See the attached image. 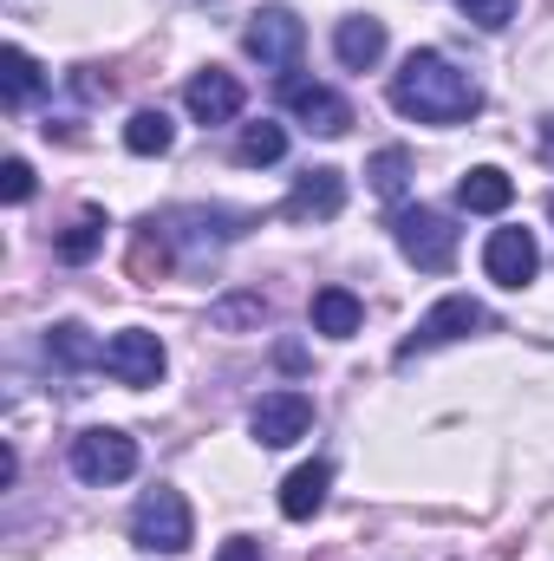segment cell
<instances>
[{"label":"cell","mask_w":554,"mask_h":561,"mask_svg":"<svg viewBox=\"0 0 554 561\" xmlns=\"http://www.w3.org/2000/svg\"><path fill=\"white\" fill-rule=\"evenodd\" d=\"M392 105L417 125H470L483 112V92L470 72H457L443 53H405V66L392 72Z\"/></svg>","instance_id":"6da1fadb"},{"label":"cell","mask_w":554,"mask_h":561,"mask_svg":"<svg viewBox=\"0 0 554 561\" xmlns=\"http://www.w3.org/2000/svg\"><path fill=\"white\" fill-rule=\"evenodd\" d=\"M189 536H196V523H189L183 490H170V483L143 490L138 510H131V542L150 549V556H183V549H189Z\"/></svg>","instance_id":"7a4b0ae2"},{"label":"cell","mask_w":554,"mask_h":561,"mask_svg":"<svg viewBox=\"0 0 554 561\" xmlns=\"http://www.w3.org/2000/svg\"><path fill=\"white\" fill-rule=\"evenodd\" d=\"M392 236H399L405 262H417L424 275H443V268L457 262V229H450V216H437V209H424V203L392 216Z\"/></svg>","instance_id":"3957f363"},{"label":"cell","mask_w":554,"mask_h":561,"mask_svg":"<svg viewBox=\"0 0 554 561\" xmlns=\"http://www.w3.org/2000/svg\"><path fill=\"white\" fill-rule=\"evenodd\" d=\"M72 470H79V483H125L138 470V437H125L112 424H92V431L72 437Z\"/></svg>","instance_id":"277c9868"},{"label":"cell","mask_w":554,"mask_h":561,"mask_svg":"<svg viewBox=\"0 0 554 561\" xmlns=\"http://www.w3.org/2000/svg\"><path fill=\"white\" fill-rule=\"evenodd\" d=\"M242 46H249L262 66L293 72V59H300V46H307V26H300V13H293V7H262V13H249Z\"/></svg>","instance_id":"5b68a950"},{"label":"cell","mask_w":554,"mask_h":561,"mask_svg":"<svg viewBox=\"0 0 554 561\" xmlns=\"http://www.w3.org/2000/svg\"><path fill=\"white\" fill-rule=\"evenodd\" d=\"M163 366H170V353H163V340H157L150 327H125V333L105 340V373H112L118 386H157Z\"/></svg>","instance_id":"8992f818"},{"label":"cell","mask_w":554,"mask_h":561,"mask_svg":"<svg viewBox=\"0 0 554 561\" xmlns=\"http://www.w3.org/2000/svg\"><path fill=\"white\" fill-rule=\"evenodd\" d=\"M476 327H489V313L470 300V294H443L424 320H417V333L399 346V359H417V353H430V346H450V340H463V333H476Z\"/></svg>","instance_id":"52a82bcc"},{"label":"cell","mask_w":554,"mask_h":561,"mask_svg":"<svg viewBox=\"0 0 554 561\" xmlns=\"http://www.w3.org/2000/svg\"><path fill=\"white\" fill-rule=\"evenodd\" d=\"M280 105H287L307 131H320V138H339V131L353 125V105H346L333 85H320V79H280Z\"/></svg>","instance_id":"ba28073f"},{"label":"cell","mask_w":554,"mask_h":561,"mask_svg":"<svg viewBox=\"0 0 554 561\" xmlns=\"http://www.w3.org/2000/svg\"><path fill=\"white\" fill-rule=\"evenodd\" d=\"M249 431H255L262 450H287V444H300V437L313 431V399H307V392H268V399L249 412Z\"/></svg>","instance_id":"9c48e42d"},{"label":"cell","mask_w":554,"mask_h":561,"mask_svg":"<svg viewBox=\"0 0 554 561\" xmlns=\"http://www.w3.org/2000/svg\"><path fill=\"white\" fill-rule=\"evenodd\" d=\"M483 268L496 287H529L535 268H542V242L529 236V229H496L489 242H483Z\"/></svg>","instance_id":"30bf717a"},{"label":"cell","mask_w":554,"mask_h":561,"mask_svg":"<svg viewBox=\"0 0 554 561\" xmlns=\"http://www.w3.org/2000/svg\"><path fill=\"white\" fill-rule=\"evenodd\" d=\"M183 105H189L196 125H235L242 118V79L222 72V66H209V72H196L183 85Z\"/></svg>","instance_id":"8fae6325"},{"label":"cell","mask_w":554,"mask_h":561,"mask_svg":"<svg viewBox=\"0 0 554 561\" xmlns=\"http://www.w3.org/2000/svg\"><path fill=\"white\" fill-rule=\"evenodd\" d=\"M339 209H346V176H339V170H307V176L287 190V203H280L287 222H326V216H339Z\"/></svg>","instance_id":"7c38bea8"},{"label":"cell","mask_w":554,"mask_h":561,"mask_svg":"<svg viewBox=\"0 0 554 561\" xmlns=\"http://www.w3.org/2000/svg\"><path fill=\"white\" fill-rule=\"evenodd\" d=\"M333 53H339V66H346V72H372V66L385 59V20H372V13H353V20H339V33H333Z\"/></svg>","instance_id":"4fadbf2b"},{"label":"cell","mask_w":554,"mask_h":561,"mask_svg":"<svg viewBox=\"0 0 554 561\" xmlns=\"http://www.w3.org/2000/svg\"><path fill=\"white\" fill-rule=\"evenodd\" d=\"M457 203H463L470 216H503V209L516 203V176L496 170V163H476V170L457 183Z\"/></svg>","instance_id":"5bb4252c"},{"label":"cell","mask_w":554,"mask_h":561,"mask_svg":"<svg viewBox=\"0 0 554 561\" xmlns=\"http://www.w3.org/2000/svg\"><path fill=\"white\" fill-rule=\"evenodd\" d=\"M326 490H333V463H300V470L280 483V516H287V523H307V516H320Z\"/></svg>","instance_id":"9a60e30c"},{"label":"cell","mask_w":554,"mask_h":561,"mask_svg":"<svg viewBox=\"0 0 554 561\" xmlns=\"http://www.w3.org/2000/svg\"><path fill=\"white\" fill-rule=\"evenodd\" d=\"M359 320H366V300H359L353 287H320V294H313V333H326V340H353Z\"/></svg>","instance_id":"2e32d148"},{"label":"cell","mask_w":554,"mask_h":561,"mask_svg":"<svg viewBox=\"0 0 554 561\" xmlns=\"http://www.w3.org/2000/svg\"><path fill=\"white\" fill-rule=\"evenodd\" d=\"M125 268L138 287H157V280L170 275V236L157 229V222H138L131 229V255H125Z\"/></svg>","instance_id":"e0dca14e"},{"label":"cell","mask_w":554,"mask_h":561,"mask_svg":"<svg viewBox=\"0 0 554 561\" xmlns=\"http://www.w3.org/2000/svg\"><path fill=\"white\" fill-rule=\"evenodd\" d=\"M46 353H53L59 366H105V346H92V333H85L79 320H59V327L46 333Z\"/></svg>","instance_id":"ac0fdd59"},{"label":"cell","mask_w":554,"mask_h":561,"mask_svg":"<svg viewBox=\"0 0 554 561\" xmlns=\"http://www.w3.org/2000/svg\"><path fill=\"white\" fill-rule=\"evenodd\" d=\"M170 144H176L170 112H131V125H125V150L131 157H163Z\"/></svg>","instance_id":"d6986e66"},{"label":"cell","mask_w":554,"mask_h":561,"mask_svg":"<svg viewBox=\"0 0 554 561\" xmlns=\"http://www.w3.org/2000/svg\"><path fill=\"white\" fill-rule=\"evenodd\" d=\"M0 72H7V79H0V85H7V105H26V99L46 85V72H39V59H33L26 46H7V53H0Z\"/></svg>","instance_id":"ffe728a7"},{"label":"cell","mask_w":554,"mask_h":561,"mask_svg":"<svg viewBox=\"0 0 554 561\" xmlns=\"http://www.w3.org/2000/svg\"><path fill=\"white\" fill-rule=\"evenodd\" d=\"M366 176H372V190H379V196H392V203H399V196H405V183H412V150H405V144H385V150L366 163Z\"/></svg>","instance_id":"44dd1931"},{"label":"cell","mask_w":554,"mask_h":561,"mask_svg":"<svg viewBox=\"0 0 554 561\" xmlns=\"http://www.w3.org/2000/svg\"><path fill=\"white\" fill-rule=\"evenodd\" d=\"M99 249H105V216H99V209L72 216V229L59 236V262H72V268H79V262H92Z\"/></svg>","instance_id":"7402d4cb"},{"label":"cell","mask_w":554,"mask_h":561,"mask_svg":"<svg viewBox=\"0 0 554 561\" xmlns=\"http://www.w3.org/2000/svg\"><path fill=\"white\" fill-rule=\"evenodd\" d=\"M268 320V300L262 294H235V300H216L209 307V327L216 333H242V327H262Z\"/></svg>","instance_id":"603a6c76"},{"label":"cell","mask_w":554,"mask_h":561,"mask_svg":"<svg viewBox=\"0 0 554 561\" xmlns=\"http://www.w3.org/2000/svg\"><path fill=\"white\" fill-rule=\"evenodd\" d=\"M235 157H242V163H255V170H262V163H280V157H287V131L268 125V118H262V125H242Z\"/></svg>","instance_id":"cb8c5ba5"},{"label":"cell","mask_w":554,"mask_h":561,"mask_svg":"<svg viewBox=\"0 0 554 561\" xmlns=\"http://www.w3.org/2000/svg\"><path fill=\"white\" fill-rule=\"evenodd\" d=\"M457 7H463L483 33H503V26L516 20V0H457Z\"/></svg>","instance_id":"d4e9b609"},{"label":"cell","mask_w":554,"mask_h":561,"mask_svg":"<svg viewBox=\"0 0 554 561\" xmlns=\"http://www.w3.org/2000/svg\"><path fill=\"white\" fill-rule=\"evenodd\" d=\"M0 196H7V203H26V196H33V163H26V157H7V163H0Z\"/></svg>","instance_id":"484cf974"},{"label":"cell","mask_w":554,"mask_h":561,"mask_svg":"<svg viewBox=\"0 0 554 561\" xmlns=\"http://www.w3.org/2000/svg\"><path fill=\"white\" fill-rule=\"evenodd\" d=\"M216 561H268V556H262V542H255V536H229V542L216 549Z\"/></svg>","instance_id":"4316f807"},{"label":"cell","mask_w":554,"mask_h":561,"mask_svg":"<svg viewBox=\"0 0 554 561\" xmlns=\"http://www.w3.org/2000/svg\"><path fill=\"white\" fill-rule=\"evenodd\" d=\"M535 144H542V157H549V163H554V112H549V118H542V125H535Z\"/></svg>","instance_id":"83f0119b"}]
</instances>
